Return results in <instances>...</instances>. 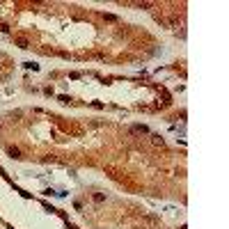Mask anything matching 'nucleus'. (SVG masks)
Segmentation results:
<instances>
[{
  "instance_id": "f257e3e1",
  "label": "nucleus",
  "mask_w": 229,
  "mask_h": 229,
  "mask_svg": "<svg viewBox=\"0 0 229 229\" xmlns=\"http://www.w3.org/2000/svg\"><path fill=\"white\" fill-rule=\"evenodd\" d=\"M7 151H9V156H14V158H21V151H18L16 147H9Z\"/></svg>"
},
{
  "instance_id": "f03ea898",
  "label": "nucleus",
  "mask_w": 229,
  "mask_h": 229,
  "mask_svg": "<svg viewBox=\"0 0 229 229\" xmlns=\"http://www.w3.org/2000/svg\"><path fill=\"white\" fill-rule=\"evenodd\" d=\"M131 131H133V133H147V126H140V124H135Z\"/></svg>"
},
{
  "instance_id": "7ed1b4c3",
  "label": "nucleus",
  "mask_w": 229,
  "mask_h": 229,
  "mask_svg": "<svg viewBox=\"0 0 229 229\" xmlns=\"http://www.w3.org/2000/svg\"><path fill=\"white\" fill-rule=\"evenodd\" d=\"M16 41H18V44H21V46H23V48H28V39H25V37H18V39H16Z\"/></svg>"
}]
</instances>
